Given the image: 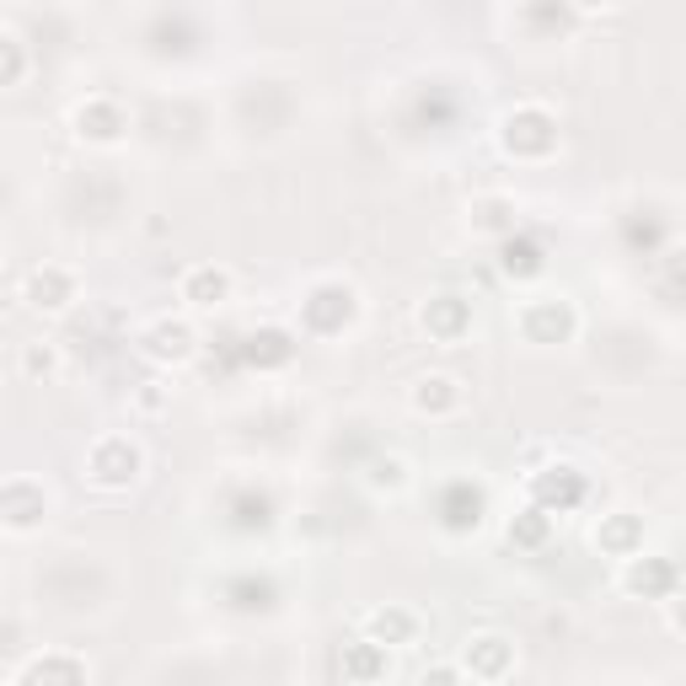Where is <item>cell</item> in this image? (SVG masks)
Here are the masks:
<instances>
[{
	"label": "cell",
	"mask_w": 686,
	"mask_h": 686,
	"mask_svg": "<svg viewBox=\"0 0 686 686\" xmlns=\"http://www.w3.org/2000/svg\"><path fill=\"white\" fill-rule=\"evenodd\" d=\"M355 317V290L344 285V279H328V285H317L311 296L300 300V322H306V332H338L344 322Z\"/></svg>",
	"instance_id": "cell-1"
},
{
	"label": "cell",
	"mask_w": 686,
	"mask_h": 686,
	"mask_svg": "<svg viewBox=\"0 0 686 686\" xmlns=\"http://www.w3.org/2000/svg\"><path fill=\"white\" fill-rule=\"evenodd\" d=\"M505 146L515 156H547L558 146V119L547 108H537V102H526V108H515L505 119Z\"/></svg>",
	"instance_id": "cell-2"
},
{
	"label": "cell",
	"mask_w": 686,
	"mask_h": 686,
	"mask_svg": "<svg viewBox=\"0 0 686 686\" xmlns=\"http://www.w3.org/2000/svg\"><path fill=\"white\" fill-rule=\"evenodd\" d=\"M91 483H102V488H123V483H135L140 473V450L129 446L123 435H108V440H97L91 446Z\"/></svg>",
	"instance_id": "cell-3"
},
{
	"label": "cell",
	"mask_w": 686,
	"mask_h": 686,
	"mask_svg": "<svg viewBox=\"0 0 686 686\" xmlns=\"http://www.w3.org/2000/svg\"><path fill=\"white\" fill-rule=\"evenodd\" d=\"M483 488L473 478H450L440 494H435V515H440V526H450V531H473L483 520Z\"/></svg>",
	"instance_id": "cell-4"
},
{
	"label": "cell",
	"mask_w": 686,
	"mask_h": 686,
	"mask_svg": "<svg viewBox=\"0 0 686 686\" xmlns=\"http://www.w3.org/2000/svg\"><path fill=\"white\" fill-rule=\"evenodd\" d=\"M531 488H537V509H541V515L574 509L579 499H585V478H579L574 467H553V473H541Z\"/></svg>",
	"instance_id": "cell-5"
},
{
	"label": "cell",
	"mask_w": 686,
	"mask_h": 686,
	"mask_svg": "<svg viewBox=\"0 0 686 686\" xmlns=\"http://www.w3.org/2000/svg\"><path fill=\"white\" fill-rule=\"evenodd\" d=\"M0 520L17 526V531L38 526V520H43V488H32V483H6V488H0Z\"/></svg>",
	"instance_id": "cell-6"
},
{
	"label": "cell",
	"mask_w": 686,
	"mask_h": 686,
	"mask_svg": "<svg viewBox=\"0 0 686 686\" xmlns=\"http://www.w3.org/2000/svg\"><path fill=\"white\" fill-rule=\"evenodd\" d=\"M520 328H526L531 344H558V338L574 328V317H568V306H558V300H537V306H526Z\"/></svg>",
	"instance_id": "cell-7"
},
{
	"label": "cell",
	"mask_w": 686,
	"mask_h": 686,
	"mask_svg": "<svg viewBox=\"0 0 686 686\" xmlns=\"http://www.w3.org/2000/svg\"><path fill=\"white\" fill-rule=\"evenodd\" d=\"M76 129L87 135V140H119L123 135V108L119 102H108V97H91L76 108Z\"/></svg>",
	"instance_id": "cell-8"
},
{
	"label": "cell",
	"mask_w": 686,
	"mask_h": 686,
	"mask_svg": "<svg viewBox=\"0 0 686 686\" xmlns=\"http://www.w3.org/2000/svg\"><path fill=\"white\" fill-rule=\"evenodd\" d=\"M22 686H87V670L76 655H43L28 665Z\"/></svg>",
	"instance_id": "cell-9"
},
{
	"label": "cell",
	"mask_w": 686,
	"mask_h": 686,
	"mask_svg": "<svg viewBox=\"0 0 686 686\" xmlns=\"http://www.w3.org/2000/svg\"><path fill=\"white\" fill-rule=\"evenodd\" d=\"M627 590H638V596H670L676 590V564L670 558H633L627 568Z\"/></svg>",
	"instance_id": "cell-10"
},
{
	"label": "cell",
	"mask_w": 686,
	"mask_h": 686,
	"mask_svg": "<svg viewBox=\"0 0 686 686\" xmlns=\"http://www.w3.org/2000/svg\"><path fill=\"white\" fill-rule=\"evenodd\" d=\"M467 670H473V676H483V682H494V676H505L509 670V644L505 638H494V633H483V638H473V644H467Z\"/></svg>",
	"instance_id": "cell-11"
},
{
	"label": "cell",
	"mask_w": 686,
	"mask_h": 686,
	"mask_svg": "<svg viewBox=\"0 0 686 686\" xmlns=\"http://www.w3.org/2000/svg\"><path fill=\"white\" fill-rule=\"evenodd\" d=\"M467 300L461 296H435L429 306H424V328L435 332V338H461V328H467Z\"/></svg>",
	"instance_id": "cell-12"
},
{
	"label": "cell",
	"mask_w": 686,
	"mask_h": 686,
	"mask_svg": "<svg viewBox=\"0 0 686 686\" xmlns=\"http://www.w3.org/2000/svg\"><path fill=\"white\" fill-rule=\"evenodd\" d=\"M499 269H505L509 279H537L541 247L531 237H505V247H499Z\"/></svg>",
	"instance_id": "cell-13"
},
{
	"label": "cell",
	"mask_w": 686,
	"mask_h": 686,
	"mask_svg": "<svg viewBox=\"0 0 686 686\" xmlns=\"http://www.w3.org/2000/svg\"><path fill=\"white\" fill-rule=\"evenodd\" d=\"M70 296H76V279L64 269H32V279H28L32 306H49V311H54V306H64Z\"/></svg>",
	"instance_id": "cell-14"
},
{
	"label": "cell",
	"mask_w": 686,
	"mask_h": 686,
	"mask_svg": "<svg viewBox=\"0 0 686 686\" xmlns=\"http://www.w3.org/2000/svg\"><path fill=\"white\" fill-rule=\"evenodd\" d=\"M241 355H247V365H285V359L296 355V344H290V332L264 328V332H252V338L241 344Z\"/></svg>",
	"instance_id": "cell-15"
},
{
	"label": "cell",
	"mask_w": 686,
	"mask_h": 686,
	"mask_svg": "<svg viewBox=\"0 0 686 686\" xmlns=\"http://www.w3.org/2000/svg\"><path fill=\"white\" fill-rule=\"evenodd\" d=\"M226 596H231V606H237V612H264V606L274 600V585H269V579H258V574H241V579H231V585H226Z\"/></svg>",
	"instance_id": "cell-16"
},
{
	"label": "cell",
	"mask_w": 686,
	"mask_h": 686,
	"mask_svg": "<svg viewBox=\"0 0 686 686\" xmlns=\"http://www.w3.org/2000/svg\"><path fill=\"white\" fill-rule=\"evenodd\" d=\"M226 274L220 269H193L188 274V285H182V296L193 300V306H215V300H226Z\"/></svg>",
	"instance_id": "cell-17"
},
{
	"label": "cell",
	"mask_w": 686,
	"mask_h": 686,
	"mask_svg": "<svg viewBox=\"0 0 686 686\" xmlns=\"http://www.w3.org/2000/svg\"><path fill=\"white\" fill-rule=\"evenodd\" d=\"M344 670H349L355 682H370V676H381V670H387V655H381V644H355V649L344 655Z\"/></svg>",
	"instance_id": "cell-18"
},
{
	"label": "cell",
	"mask_w": 686,
	"mask_h": 686,
	"mask_svg": "<svg viewBox=\"0 0 686 686\" xmlns=\"http://www.w3.org/2000/svg\"><path fill=\"white\" fill-rule=\"evenodd\" d=\"M414 402L424 408V414H429V408H435V414H446L450 402H456V381H450V376H429V381H418Z\"/></svg>",
	"instance_id": "cell-19"
},
{
	"label": "cell",
	"mask_w": 686,
	"mask_h": 686,
	"mask_svg": "<svg viewBox=\"0 0 686 686\" xmlns=\"http://www.w3.org/2000/svg\"><path fill=\"white\" fill-rule=\"evenodd\" d=\"M414 617H408V612H376V617H370V633H376V638H387V644H408V638H414Z\"/></svg>",
	"instance_id": "cell-20"
},
{
	"label": "cell",
	"mask_w": 686,
	"mask_h": 686,
	"mask_svg": "<svg viewBox=\"0 0 686 686\" xmlns=\"http://www.w3.org/2000/svg\"><path fill=\"white\" fill-rule=\"evenodd\" d=\"M541 537H547V515H541L537 505L526 509L520 520H509V541H520V547H537Z\"/></svg>",
	"instance_id": "cell-21"
},
{
	"label": "cell",
	"mask_w": 686,
	"mask_h": 686,
	"mask_svg": "<svg viewBox=\"0 0 686 686\" xmlns=\"http://www.w3.org/2000/svg\"><path fill=\"white\" fill-rule=\"evenodd\" d=\"M596 541H606V547H617V553H627V558H633V541H638V520H612V526H606V531H600Z\"/></svg>",
	"instance_id": "cell-22"
},
{
	"label": "cell",
	"mask_w": 686,
	"mask_h": 686,
	"mask_svg": "<svg viewBox=\"0 0 686 686\" xmlns=\"http://www.w3.org/2000/svg\"><path fill=\"white\" fill-rule=\"evenodd\" d=\"M28 370H54V349H32V355H28Z\"/></svg>",
	"instance_id": "cell-23"
},
{
	"label": "cell",
	"mask_w": 686,
	"mask_h": 686,
	"mask_svg": "<svg viewBox=\"0 0 686 686\" xmlns=\"http://www.w3.org/2000/svg\"><path fill=\"white\" fill-rule=\"evenodd\" d=\"M424 686H456V670H446V665H440V670H429V676H424Z\"/></svg>",
	"instance_id": "cell-24"
}]
</instances>
